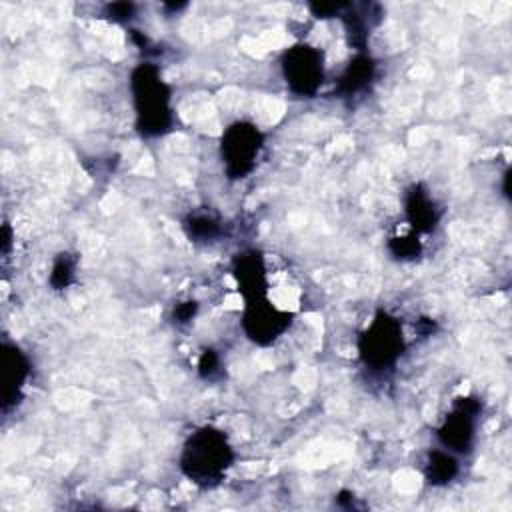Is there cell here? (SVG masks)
I'll use <instances>...</instances> for the list:
<instances>
[{"mask_svg":"<svg viewBox=\"0 0 512 512\" xmlns=\"http://www.w3.org/2000/svg\"><path fill=\"white\" fill-rule=\"evenodd\" d=\"M376 76V62L366 52H356L354 58L346 64L342 74L338 76V94L342 98H352L362 94Z\"/></svg>","mask_w":512,"mask_h":512,"instance_id":"11","label":"cell"},{"mask_svg":"<svg viewBox=\"0 0 512 512\" xmlns=\"http://www.w3.org/2000/svg\"><path fill=\"white\" fill-rule=\"evenodd\" d=\"M234 462V450L226 438V434L212 426H202L194 430L180 454V470L184 476L202 486H216L228 472Z\"/></svg>","mask_w":512,"mask_h":512,"instance_id":"2","label":"cell"},{"mask_svg":"<svg viewBox=\"0 0 512 512\" xmlns=\"http://www.w3.org/2000/svg\"><path fill=\"white\" fill-rule=\"evenodd\" d=\"M264 148V134L248 120H236L224 128L220 138V158L230 180H242L252 174L260 152Z\"/></svg>","mask_w":512,"mask_h":512,"instance_id":"4","label":"cell"},{"mask_svg":"<svg viewBox=\"0 0 512 512\" xmlns=\"http://www.w3.org/2000/svg\"><path fill=\"white\" fill-rule=\"evenodd\" d=\"M404 348L402 324L388 312H378L358 336V356L374 372L394 368Z\"/></svg>","mask_w":512,"mask_h":512,"instance_id":"3","label":"cell"},{"mask_svg":"<svg viewBox=\"0 0 512 512\" xmlns=\"http://www.w3.org/2000/svg\"><path fill=\"white\" fill-rule=\"evenodd\" d=\"M74 278H76V258L66 252L58 254L50 270V278H48L50 286L54 290H64L74 282Z\"/></svg>","mask_w":512,"mask_h":512,"instance_id":"14","label":"cell"},{"mask_svg":"<svg viewBox=\"0 0 512 512\" xmlns=\"http://www.w3.org/2000/svg\"><path fill=\"white\" fill-rule=\"evenodd\" d=\"M130 94L136 112V128L142 136L154 138L170 132L174 122L172 90L156 64L142 62L130 72Z\"/></svg>","mask_w":512,"mask_h":512,"instance_id":"1","label":"cell"},{"mask_svg":"<svg viewBox=\"0 0 512 512\" xmlns=\"http://www.w3.org/2000/svg\"><path fill=\"white\" fill-rule=\"evenodd\" d=\"M308 8H310L312 16H316V18H340L346 4H342V2H320L318 4L316 2V4H310Z\"/></svg>","mask_w":512,"mask_h":512,"instance_id":"18","label":"cell"},{"mask_svg":"<svg viewBox=\"0 0 512 512\" xmlns=\"http://www.w3.org/2000/svg\"><path fill=\"white\" fill-rule=\"evenodd\" d=\"M198 312V304L194 300H186V302H178L172 310V318L176 324H186L190 322Z\"/></svg>","mask_w":512,"mask_h":512,"instance_id":"19","label":"cell"},{"mask_svg":"<svg viewBox=\"0 0 512 512\" xmlns=\"http://www.w3.org/2000/svg\"><path fill=\"white\" fill-rule=\"evenodd\" d=\"M182 228L192 242H212L220 236L222 224L210 212H192L184 218Z\"/></svg>","mask_w":512,"mask_h":512,"instance_id":"13","label":"cell"},{"mask_svg":"<svg viewBox=\"0 0 512 512\" xmlns=\"http://www.w3.org/2000/svg\"><path fill=\"white\" fill-rule=\"evenodd\" d=\"M220 368H222V362H220V356L214 352V350H204L200 360H198V372L202 378L206 380H214L218 374H220Z\"/></svg>","mask_w":512,"mask_h":512,"instance_id":"17","label":"cell"},{"mask_svg":"<svg viewBox=\"0 0 512 512\" xmlns=\"http://www.w3.org/2000/svg\"><path fill=\"white\" fill-rule=\"evenodd\" d=\"M282 78L298 98H314L324 82V52L312 44L298 42L282 52Z\"/></svg>","mask_w":512,"mask_h":512,"instance_id":"5","label":"cell"},{"mask_svg":"<svg viewBox=\"0 0 512 512\" xmlns=\"http://www.w3.org/2000/svg\"><path fill=\"white\" fill-rule=\"evenodd\" d=\"M104 16L112 22L124 24L130 22L136 16V4L132 2H114V4H106L104 6Z\"/></svg>","mask_w":512,"mask_h":512,"instance_id":"16","label":"cell"},{"mask_svg":"<svg viewBox=\"0 0 512 512\" xmlns=\"http://www.w3.org/2000/svg\"><path fill=\"white\" fill-rule=\"evenodd\" d=\"M404 214L410 232L428 234L440 224V206L424 184H412L404 194Z\"/></svg>","mask_w":512,"mask_h":512,"instance_id":"9","label":"cell"},{"mask_svg":"<svg viewBox=\"0 0 512 512\" xmlns=\"http://www.w3.org/2000/svg\"><path fill=\"white\" fill-rule=\"evenodd\" d=\"M234 276L238 282V290L242 292L244 300L252 296L268 294V276L266 264L260 252L244 250L234 258Z\"/></svg>","mask_w":512,"mask_h":512,"instance_id":"10","label":"cell"},{"mask_svg":"<svg viewBox=\"0 0 512 512\" xmlns=\"http://www.w3.org/2000/svg\"><path fill=\"white\" fill-rule=\"evenodd\" d=\"M480 412H482L480 398L476 396L458 398L452 410L446 414L440 428L436 430V438L440 446L452 454H470L476 442Z\"/></svg>","mask_w":512,"mask_h":512,"instance_id":"6","label":"cell"},{"mask_svg":"<svg viewBox=\"0 0 512 512\" xmlns=\"http://www.w3.org/2000/svg\"><path fill=\"white\" fill-rule=\"evenodd\" d=\"M292 322V314L280 306H276L268 294L252 296L244 300V312H242V330L244 334L260 344L268 346L276 338H280Z\"/></svg>","mask_w":512,"mask_h":512,"instance_id":"7","label":"cell"},{"mask_svg":"<svg viewBox=\"0 0 512 512\" xmlns=\"http://www.w3.org/2000/svg\"><path fill=\"white\" fill-rule=\"evenodd\" d=\"M390 252L398 258V260H414L420 256L422 252V242L418 238V234L410 232L406 236H394L390 238V244H388Z\"/></svg>","mask_w":512,"mask_h":512,"instance_id":"15","label":"cell"},{"mask_svg":"<svg viewBox=\"0 0 512 512\" xmlns=\"http://www.w3.org/2000/svg\"><path fill=\"white\" fill-rule=\"evenodd\" d=\"M2 410L4 414L22 400L30 380L28 356L14 344L2 342Z\"/></svg>","mask_w":512,"mask_h":512,"instance_id":"8","label":"cell"},{"mask_svg":"<svg viewBox=\"0 0 512 512\" xmlns=\"http://www.w3.org/2000/svg\"><path fill=\"white\" fill-rule=\"evenodd\" d=\"M460 472L456 454L448 452L446 448H434L428 452L424 462V478L432 486H446L450 484L456 474Z\"/></svg>","mask_w":512,"mask_h":512,"instance_id":"12","label":"cell"}]
</instances>
